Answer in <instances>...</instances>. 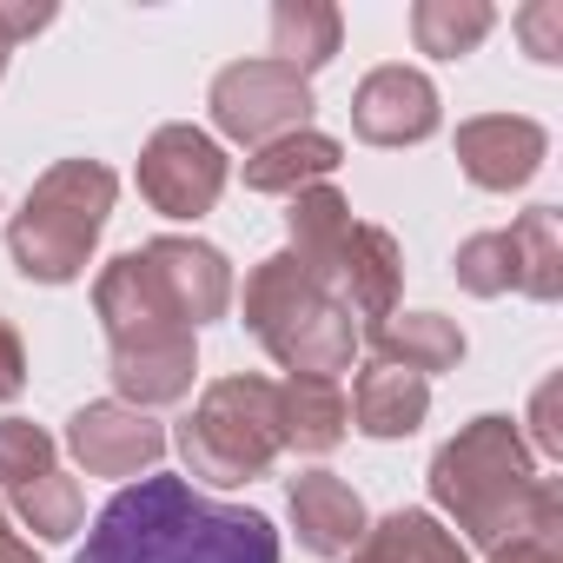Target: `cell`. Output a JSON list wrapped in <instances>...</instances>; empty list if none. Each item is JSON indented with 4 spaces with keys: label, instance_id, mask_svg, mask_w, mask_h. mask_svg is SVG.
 <instances>
[{
    "label": "cell",
    "instance_id": "1",
    "mask_svg": "<svg viewBox=\"0 0 563 563\" xmlns=\"http://www.w3.org/2000/svg\"><path fill=\"white\" fill-rule=\"evenodd\" d=\"M74 563H278V530L265 510L212 504L186 477H133L93 517Z\"/></svg>",
    "mask_w": 563,
    "mask_h": 563
},
{
    "label": "cell",
    "instance_id": "2",
    "mask_svg": "<svg viewBox=\"0 0 563 563\" xmlns=\"http://www.w3.org/2000/svg\"><path fill=\"white\" fill-rule=\"evenodd\" d=\"M431 497L464 530V550H504L537 530H563V490L537 477L517 418H471L431 457Z\"/></svg>",
    "mask_w": 563,
    "mask_h": 563
},
{
    "label": "cell",
    "instance_id": "3",
    "mask_svg": "<svg viewBox=\"0 0 563 563\" xmlns=\"http://www.w3.org/2000/svg\"><path fill=\"white\" fill-rule=\"evenodd\" d=\"M286 232H292V258L319 278V286L352 312V325H385L398 312V286H405V252L385 225L352 219V199L339 186H306L286 199Z\"/></svg>",
    "mask_w": 563,
    "mask_h": 563
},
{
    "label": "cell",
    "instance_id": "4",
    "mask_svg": "<svg viewBox=\"0 0 563 563\" xmlns=\"http://www.w3.org/2000/svg\"><path fill=\"white\" fill-rule=\"evenodd\" d=\"M239 319L292 378H339L352 365V352H358L352 312L319 286L292 252H272V258H258L245 272Z\"/></svg>",
    "mask_w": 563,
    "mask_h": 563
},
{
    "label": "cell",
    "instance_id": "5",
    "mask_svg": "<svg viewBox=\"0 0 563 563\" xmlns=\"http://www.w3.org/2000/svg\"><path fill=\"white\" fill-rule=\"evenodd\" d=\"M113 199H120L113 166H100V159L47 166L8 225L14 272L34 278V286H74L93 258V245H100V232H107V219H113Z\"/></svg>",
    "mask_w": 563,
    "mask_h": 563
},
{
    "label": "cell",
    "instance_id": "6",
    "mask_svg": "<svg viewBox=\"0 0 563 563\" xmlns=\"http://www.w3.org/2000/svg\"><path fill=\"white\" fill-rule=\"evenodd\" d=\"M278 451H286V431H278V385L258 372H232L219 385L199 391V405L179 418V457L192 477L239 490L258 484Z\"/></svg>",
    "mask_w": 563,
    "mask_h": 563
},
{
    "label": "cell",
    "instance_id": "7",
    "mask_svg": "<svg viewBox=\"0 0 563 563\" xmlns=\"http://www.w3.org/2000/svg\"><path fill=\"white\" fill-rule=\"evenodd\" d=\"M0 497L14 504V517L41 537V543H67L87 523V497L80 484L60 471V451L41 424L27 418H0Z\"/></svg>",
    "mask_w": 563,
    "mask_h": 563
},
{
    "label": "cell",
    "instance_id": "8",
    "mask_svg": "<svg viewBox=\"0 0 563 563\" xmlns=\"http://www.w3.org/2000/svg\"><path fill=\"white\" fill-rule=\"evenodd\" d=\"M212 126L239 146H265L278 133H299L312 126V80L292 74V67H278L272 54L265 60H232L219 67L212 80Z\"/></svg>",
    "mask_w": 563,
    "mask_h": 563
},
{
    "label": "cell",
    "instance_id": "9",
    "mask_svg": "<svg viewBox=\"0 0 563 563\" xmlns=\"http://www.w3.org/2000/svg\"><path fill=\"white\" fill-rule=\"evenodd\" d=\"M232 166H225V146L199 126H159L140 153V192L153 212L166 219H199L219 206Z\"/></svg>",
    "mask_w": 563,
    "mask_h": 563
},
{
    "label": "cell",
    "instance_id": "10",
    "mask_svg": "<svg viewBox=\"0 0 563 563\" xmlns=\"http://www.w3.org/2000/svg\"><path fill=\"white\" fill-rule=\"evenodd\" d=\"M67 451L80 457L87 477H140L166 457V431L153 411L107 398V405H80L67 418Z\"/></svg>",
    "mask_w": 563,
    "mask_h": 563
},
{
    "label": "cell",
    "instance_id": "11",
    "mask_svg": "<svg viewBox=\"0 0 563 563\" xmlns=\"http://www.w3.org/2000/svg\"><path fill=\"white\" fill-rule=\"evenodd\" d=\"M438 87L418 67H378L352 93V133L365 146H418L438 133Z\"/></svg>",
    "mask_w": 563,
    "mask_h": 563
},
{
    "label": "cell",
    "instance_id": "12",
    "mask_svg": "<svg viewBox=\"0 0 563 563\" xmlns=\"http://www.w3.org/2000/svg\"><path fill=\"white\" fill-rule=\"evenodd\" d=\"M543 153H550V133L523 113H484V120H464L457 126V166L471 186L484 192H517L543 173Z\"/></svg>",
    "mask_w": 563,
    "mask_h": 563
},
{
    "label": "cell",
    "instance_id": "13",
    "mask_svg": "<svg viewBox=\"0 0 563 563\" xmlns=\"http://www.w3.org/2000/svg\"><path fill=\"white\" fill-rule=\"evenodd\" d=\"M140 258H146V272L159 278V292L173 299V312L192 332L212 325V319H225V306H232V265H225L219 245H206V239H146Z\"/></svg>",
    "mask_w": 563,
    "mask_h": 563
},
{
    "label": "cell",
    "instance_id": "14",
    "mask_svg": "<svg viewBox=\"0 0 563 563\" xmlns=\"http://www.w3.org/2000/svg\"><path fill=\"white\" fill-rule=\"evenodd\" d=\"M93 312L107 325V345H133V339H173V332H192L173 299L159 292V278L146 272L140 252H120L100 278H93Z\"/></svg>",
    "mask_w": 563,
    "mask_h": 563
},
{
    "label": "cell",
    "instance_id": "15",
    "mask_svg": "<svg viewBox=\"0 0 563 563\" xmlns=\"http://www.w3.org/2000/svg\"><path fill=\"white\" fill-rule=\"evenodd\" d=\"M107 372H113L120 405H133V411H159V405H179V398L192 391L199 345H192V332H173V339H133V345H107Z\"/></svg>",
    "mask_w": 563,
    "mask_h": 563
},
{
    "label": "cell",
    "instance_id": "16",
    "mask_svg": "<svg viewBox=\"0 0 563 563\" xmlns=\"http://www.w3.org/2000/svg\"><path fill=\"white\" fill-rule=\"evenodd\" d=\"M292 530L312 556H352L365 537V497L339 477V471H299L286 490Z\"/></svg>",
    "mask_w": 563,
    "mask_h": 563
},
{
    "label": "cell",
    "instance_id": "17",
    "mask_svg": "<svg viewBox=\"0 0 563 563\" xmlns=\"http://www.w3.org/2000/svg\"><path fill=\"white\" fill-rule=\"evenodd\" d=\"M339 159H345V146H339L332 133L299 126V133H278V140H265V146H252L239 179H245V192L292 199V192H306V186H325V179L339 173Z\"/></svg>",
    "mask_w": 563,
    "mask_h": 563
},
{
    "label": "cell",
    "instance_id": "18",
    "mask_svg": "<svg viewBox=\"0 0 563 563\" xmlns=\"http://www.w3.org/2000/svg\"><path fill=\"white\" fill-rule=\"evenodd\" d=\"M345 405H352V424L365 438H411L431 411V378L398 372V365H365Z\"/></svg>",
    "mask_w": 563,
    "mask_h": 563
},
{
    "label": "cell",
    "instance_id": "19",
    "mask_svg": "<svg viewBox=\"0 0 563 563\" xmlns=\"http://www.w3.org/2000/svg\"><path fill=\"white\" fill-rule=\"evenodd\" d=\"M372 352H378V365L431 378V372H457L464 365V332L444 312H391L385 325H372Z\"/></svg>",
    "mask_w": 563,
    "mask_h": 563
},
{
    "label": "cell",
    "instance_id": "20",
    "mask_svg": "<svg viewBox=\"0 0 563 563\" xmlns=\"http://www.w3.org/2000/svg\"><path fill=\"white\" fill-rule=\"evenodd\" d=\"M345 563H471V550L431 510H391V517L365 523V537Z\"/></svg>",
    "mask_w": 563,
    "mask_h": 563
},
{
    "label": "cell",
    "instance_id": "21",
    "mask_svg": "<svg viewBox=\"0 0 563 563\" xmlns=\"http://www.w3.org/2000/svg\"><path fill=\"white\" fill-rule=\"evenodd\" d=\"M278 431H286V451L325 457L352 431V405H345L339 378H286L278 385Z\"/></svg>",
    "mask_w": 563,
    "mask_h": 563
},
{
    "label": "cell",
    "instance_id": "22",
    "mask_svg": "<svg viewBox=\"0 0 563 563\" xmlns=\"http://www.w3.org/2000/svg\"><path fill=\"white\" fill-rule=\"evenodd\" d=\"M339 41H345V14L332 0H278L272 8V60L278 67L312 80L319 67H332Z\"/></svg>",
    "mask_w": 563,
    "mask_h": 563
},
{
    "label": "cell",
    "instance_id": "23",
    "mask_svg": "<svg viewBox=\"0 0 563 563\" xmlns=\"http://www.w3.org/2000/svg\"><path fill=\"white\" fill-rule=\"evenodd\" d=\"M504 239H510V292L550 306L563 292V212L530 206L517 225H504Z\"/></svg>",
    "mask_w": 563,
    "mask_h": 563
},
{
    "label": "cell",
    "instance_id": "24",
    "mask_svg": "<svg viewBox=\"0 0 563 563\" xmlns=\"http://www.w3.org/2000/svg\"><path fill=\"white\" fill-rule=\"evenodd\" d=\"M490 27H497L490 0H418L411 8V41L431 60H464Z\"/></svg>",
    "mask_w": 563,
    "mask_h": 563
},
{
    "label": "cell",
    "instance_id": "25",
    "mask_svg": "<svg viewBox=\"0 0 563 563\" xmlns=\"http://www.w3.org/2000/svg\"><path fill=\"white\" fill-rule=\"evenodd\" d=\"M451 272H457V286H464L471 299H504V292H510V239H504V232H471V239L457 245Z\"/></svg>",
    "mask_w": 563,
    "mask_h": 563
},
{
    "label": "cell",
    "instance_id": "26",
    "mask_svg": "<svg viewBox=\"0 0 563 563\" xmlns=\"http://www.w3.org/2000/svg\"><path fill=\"white\" fill-rule=\"evenodd\" d=\"M517 41H523L530 60L556 67L563 60V0H537V8H523L517 14Z\"/></svg>",
    "mask_w": 563,
    "mask_h": 563
},
{
    "label": "cell",
    "instance_id": "27",
    "mask_svg": "<svg viewBox=\"0 0 563 563\" xmlns=\"http://www.w3.org/2000/svg\"><path fill=\"white\" fill-rule=\"evenodd\" d=\"M41 27H54V8H21V0H0V74H8L14 47H21L27 34H41Z\"/></svg>",
    "mask_w": 563,
    "mask_h": 563
},
{
    "label": "cell",
    "instance_id": "28",
    "mask_svg": "<svg viewBox=\"0 0 563 563\" xmlns=\"http://www.w3.org/2000/svg\"><path fill=\"white\" fill-rule=\"evenodd\" d=\"M27 391V345H21V332L0 319V405L8 398H21Z\"/></svg>",
    "mask_w": 563,
    "mask_h": 563
},
{
    "label": "cell",
    "instance_id": "29",
    "mask_svg": "<svg viewBox=\"0 0 563 563\" xmlns=\"http://www.w3.org/2000/svg\"><path fill=\"white\" fill-rule=\"evenodd\" d=\"M490 563H563V530H537V537H517V543L490 550Z\"/></svg>",
    "mask_w": 563,
    "mask_h": 563
},
{
    "label": "cell",
    "instance_id": "30",
    "mask_svg": "<svg viewBox=\"0 0 563 563\" xmlns=\"http://www.w3.org/2000/svg\"><path fill=\"white\" fill-rule=\"evenodd\" d=\"M550 405H556V385H543V391H537V405H530V424H537V451H543V457H556V451H563V431L550 424Z\"/></svg>",
    "mask_w": 563,
    "mask_h": 563
},
{
    "label": "cell",
    "instance_id": "31",
    "mask_svg": "<svg viewBox=\"0 0 563 563\" xmlns=\"http://www.w3.org/2000/svg\"><path fill=\"white\" fill-rule=\"evenodd\" d=\"M0 563H41V556H34V543H27L8 517H0Z\"/></svg>",
    "mask_w": 563,
    "mask_h": 563
}]
</instances>
